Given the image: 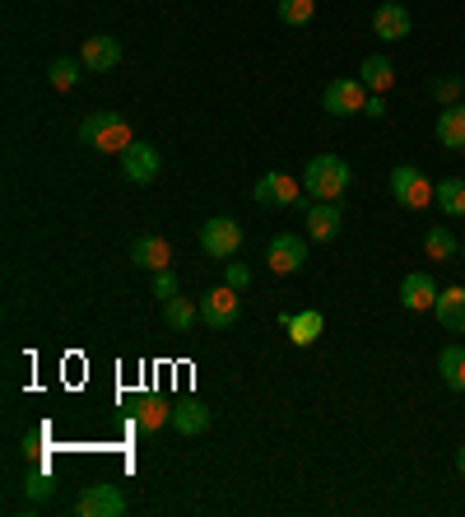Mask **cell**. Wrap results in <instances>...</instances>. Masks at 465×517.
Segmentation results:
<instances>
[{
  "mask_svg": "<svg viewBox=\"0 0 465 517\" xmlns=\"http://www.w3.org/2000/svg\"><path fill=\"white\" fill-rule=\"evenodd\" d=\"M80 61H84V70L103 75V70H112V66L121 61V42H117V38H107V33H93V38H84Z\"/></svg>",
  "mask_w": 465,
  "mask_h": 517,
  "instance_id": "obj_14",
  "label": "cell"
},
{
  "mask_svg": "<svg viewBox=\"0 0 465 517\" xmlns=\"http://www.w3.org/2000/svg\"><path fill=\"white\" fill-rule=\"evenodd\" d=\"M349 182H354V173H349V164L335 159V154H317L303 173V191L312 201H340L349 191Z\"/></svg>",
  "mask_w": 465,
  "mask_h": 517,
  "instance_id": "obj_1",
  "label": "cell"
},
{
  "mask_svg": "<svg viewBox=\"0 0 465 517\" xmlns=\"http://www.w3.org/2000/svg\"><path fill=\"white\" fill-rule=\"evenodd\" d=\"M242 247V224L238 219H228V215H214L200 224V252L214 261H228L233 252Z\"/></svg>",
  "mask_w": 465,
  "mask_h": 517,
  "instance_id": "obj_5",
  "label": "cell"
},
{
  "mask_svg": "<svg viewBox=\"0 0 465 517\" xmlns=\"http://www.w3.org/2000/svg\"><path fill=\"white\" fill-rule=\"evenodd\" d=\"M80 140L89 150H103V154H121L131 145V122L121 117V112H89L80 122Z\"/></svg>",
  "mask_w": 465,
  "mask_h": 517,
  "instance_id": "obj_2",
  "label": "cell"
},
{
  "mask_svg": "<svg viewBox=\"0 0 465 517\" xmlns=\"http://www.w3.org/2000/svg\"><path fill=\"white\" fill-rule=\"evenodd\" d=\"M461 257H465V243H461Z\"/></svg>",
  "mask_w": 465,
  "mask_h": 517,
  "instance_id": "obj_34",
  "label": "cell"
},
{
  "mask_svg": "<svg viewBox=\"0 0 465 517\" xmlns=\"http://www.w3.org/2000/svg\"><path fill=\"white\" fill-rule=\"evenodd\" d=\"M391 196H396V205H405V210H424V205L438 201V182L424 177L414 164H400V168H391Z\"/></svg>",
  "mask_w": 465,
  "mask_h": 517,
  "instance_id": "obj_3",
  "label": "cell"
},
{
  "mask_svg": "<svg viewBox=\"0 0 465 517\" xmlns=\"http://www.w3.org/2000/svg\"><path fill=\"white\" fill-rule=\"evenodd\" d=\"M433 313H438V322L452 331V336H465V285L442 289L438 303H433Z\"/></svg>",
  "mask_w": 465,
  "mask_h": 517,
  "instance_id": "obj_17",
  "label": "cell"
},
{
  "mask_svg": "<svg viewBox=\"0 0 465 517\" xmlns=\"http://www.w3.org/2000/svg\"><path fill=\"white\" fill-rule=\"evenodd\" d=\"M196 317H200V308H196V303H191V299H182V294L163 303V322H168V327H173V331H186V327H191V322H196Z\"/></svg>",
  "mask_w": 465,
  "mask_h": 517,
  "instance_id": "obj_25",
  "label": "cell"
},
{
  "mask_svg": "<svg viewBox=\"0 0 465 517\" xmlns=\"http://www.w3.org/2000/svg\"><path fill=\"white\" fill-rule=\"evenodd\" d=\"M359 80H363V89H368V94H386V89L396 84V66H391L386 56H363Z\"/></svg>",
  "mask_w": 465,
  "mask_h": 517,
  "instance_id": "obj_20",
  "label": "cell"
},
{
  "mask_svg": "<svg viewBox=\"0 0 465 517\" xmlns=\"http://www.w3.org/2000/svg\"><path fill=\"white\" fill-rule=\"evenodd\" d=\"M131 261L140 266V271H168L173 266V247H168V238L163 233H140L131 243Z\"/></svg>",
  "mask_w": 465,
  "mask_h": 517,
  "instance_id": "obj_10",
  "label": "cell"
},
{
  "mask_svg": "<svg viewBox=\"0 0 465 517\" xmlns=\"http://www.w3.org/2000/svg\"><path fill=\"white\" fill-rule=\"evenodd\" d=\"M363 103H368L363 80H331L326 94H321V108L331 112V117H354V112H363Z\"/></svg>",
  "mask_w": 465,
  "mask_h": 517,
  "instance_id": "obj_9",
  "label": "cell"
},
{
  "mask_svg": "<svg viewBox=\"0 0 465 517\" xmlns=\"http://www.w3.org/2000/svg\"><path fill=\"white\" fill-rule=\"evenodd\" d=\"M154 299H177V275H173V266L168 271H154Z\"/></svg>",
  "mask_w": 465,
  "mask_h": 517,
  "instance_id": "obj_29",
  "label": "cell"
},
{
  "mask_svg": "<svg viewBox=\"0 0 465 517\" xmlns=\"http://www.w3.org/2000/svg\"><path fill=\"white\" fill-rule=\"evenodd\" d=\"M80 70H84L80 56H56L52 66H47V80H52V89H75V84H80Z\"/></svg>",
  "mask_w": 465,
  "mask_h": 517,
  "instance_id": "obj_24",
  "label": "cell"
},
{
  "mask_svg": "<svg viewBox=\"0 0 465 517\" xmlns=\"http://www.w3.org/2000/svg\"><path fill=\"white\" fill-rule=\"evenodd\" d=\"M279 327L289 331V341L298 345V350H307V345L326 331V317H321L317 308H307V313H279Z\"/></svg>",
  "mask_w": 465,
  "mask_h": 517,
  "instance_id": "obj_15",
  "label": "cell"
},
{
  "mask_svg": "<svg viewBox=\"0 0 465 517\" xmlns=\"http://www.w3.org/2000/svg\"><path fill=\"white\" fill-rule=\"evenodd\" d=\"M238 313H242V294L238 289H205L200 294V322L210 331H228V327H238Z\"/></svg>",
  "mask_w": 465,
  "mask_h": 517,
  "instance_id": "obj_4",
  "label": "cell"
},
{
  "mask_svg": "<svg viewBox=\"0 0 465 517\" xmlns=\"http://www.w3.org/2000/svg\"><path fill=\"white\" fill-rule=\"evenodd\" d=\"M340 229H345L340 205H335V201H312V210H307V238L331 243V238H340Z\"/></svg>",
  "mask_w": 465,
  "mask_h": 517,
  "instance_id": "obj_16",
  "label": "cell"
},
{
  "mask_svg": "<svg viewBox=\"0 0 465 517\" xmlns=\"http://www.w3.org/2000/svg\"><path fill=\"white\" fill-rule=\"evenodd\" d=\"M438 210L452 219H465V177H442L438 182Z\"/></svg>",
  "mask_w": 465,
  "mask_h": 517,
  "instance_id": "obj_23",
  "label": "cell"
},
{
  "mask_svg": "<svg viewBox=\"0 0 465 517\" xmlns=\"http://www.w3.org/2000/svg\"><path fill=\"white\" fill-rule=\"evenodd\" d=\"M312 14H317V0H279V24L303 28Z\"/></svg>",
  "mask_w": 465,
  "mask_h": 517,
  "instance_id": "obj_27",
  "label": "cell"
},
{
  "mask_svg": "<svg viewBox=\"0 0 465 517\" xmlns=\"http://www.w3.org/2000/svg\"><path fill=\"white\" fill-rule=\"evenodd\" d=\"M456 471H461V476H465V448L456 452Z\"/></svg>",
  "mask_w": 465,
  "mask_h": 517,
  "instance_id": "obj_33",
  "label": "cell"
},
{
  "mask_svg": "<svg viewBox=\"0 0 465 517\" xmlns=\"http://www.w3.org/2000/svg\"><path fill=\"white\" fill-rule=\"evenodd\" d=\"M224 285H228V289H238V294H242V289L252 285V271H247L242 261H228V271H224Z\"/></svg>",
  "mask_w": 465,
  "mask_h": 517,
  "instance_id": "obj_31",
  "label": "cell"
},
{
  "mask_svg": "<svg viewBox=\"0 0 465 517\" xmlns=\"http://www.w3.org/2000/svg\"><path fill=\"white\" fill-rule=\"evenodd\" d=\"M424 252H428V257H433V261H452L456 252H461V243H456V238H452V233H447V229H428V238H424Z\"/></svg>",
  "mask_w": 465,
  "mask_h": 517,
  "instance_id": "obj_26",
  "label": "cell"
},
{
  "mask_svg": "<svg viewBox=\"0 0 465 517\" xmlns=\"http://www.w3.org/2000/svg\"><path fill=\"white\" fill-rule=\"evenodd\" d=\"M266 261L275 275H298L307 266V238H298V233H275L266 247Z\"/></svg>",
  "mask_w": 465,
  "mask_h": 517,
  "instance_id": "obj_7",
  "label": "cell"
},
{
  "mask_svg": "<svg viewBox=\"0 0 465 517\" xmlns=\"http://www.w3.org/2000/svg\"><path fill=\"white\" fill-rule=\"evenodd\" d=\"M24 494H28V499H47V494H52V476H47V471L24 476Z\"/></svg>",
  "mask_w": 465,
  "mask_h": 517,
  "instance_id": "obj_30",
  "label": "cell"
},
{
  "mask_svg": "<svg viewBox=\"0 0 465 517\" xmlns=\"http://www.w3.org/2000/svg\"><path fill=\"white\" fill-rule=\"evenodd\" d=\"M372 33H377L382 42L410 38V10H405L400 0H382V5L372 10Z\"/></svg>",
  "mask_w": 465,
  "mask_h": 517,
  "instance_id": "obj_11",
  "label": "cell"
},
{
  "mask_svg": "<svg viewBox=\"0 0 465 517\" xmlns=\"http://www.w3.org/2000/svg\"><path fill=\"white\" fill-rule=\"evenodd\" d=\"M438 294L442 289L433 285V275H424V271H410L400 280V303H405L410 313H428V308L438 303Z\"/></svg>",
  "mask_w": 465,
  "mask_h": 517,
  "instance_id": "obj_13",
  "label": "cell"
},
{
  "mask_svg": "<svg viewBox=\"0 0 465 517\" xmlns=\"http://www.w3.org/2000/svg\"><path fill=\"white\" fill-rule=\"evenodd\" d=\"M126 513V494L117 485H84L75 499V517H121Z\"/></svg>",
  "mask_w": 465,
  "mask_h": 517,
  "instance_id": "obj_8",
  "label": "cell"
},
{
  "mask_svg": "<svg viewBox=\"0 0 465 517\" xmlns=\"http://www.w3.org/2000/svg\"><path fill=\"white\" fill-rule=\"evenodd\" d=\"M363 117H386L382 94H368V103H363Z\"/></svg>",
  "mask_w": 465,
  "mask_h": 517,
  "instance_id": "obj_32",
  "label": "cell"
},
{
  "mask_svg": "<svg viewBox=\"0 0 465 517\" xmlns=\"http://www.w3.org/2000/svg\"><path fill=\"white\" fill-rule=\"evenodd\" d=\"M428 94L438 98L442 108H452L456 98L465 94V80H452V75H433V80H428Z\"/></svg>",
  "mask_w": 465,
  "mask_h": 517,
  "instance_id": "obj_28",
  "label": "cell"
},
{
  "mask_svg": "<svg viewBox=\"0 0 465 517\" xmlns=\"http://www.w3.org/2000/svg\"><path fill=\"white\" fill-rule=\"evenodd\" d=\"M298 196H303V182H293V177H284V173H266L252 187L256 205H298Z\"/></svg>",
  "mask_w": 465,
  "mask_h": 517,
  "instance_id": "obj_12",
  "label": "cell"
},
{
  "mask_svg": "<svg viewBox=\"0 0 465 517\" xmlns=\"http://www.w3.org/2000/svg\"><path fill=\"white\" fill-rule=\"evenodd\" d=\"M135 424H140V434H154V429H163V424H173V406H163L159 396H140Z\"/></svg>",
  "mask_w": 465,
  "mask_h": 517,
  "instance_id": "obj_21",
  "label": "cell"
},
{
  "mask_svg": "<svg viewBox=\"0 0 465 517\" xmlns=\"http://www.w3.org/2000/svg\"><path fill=\"white\" fill-rule=\"evenodd\" d=\"M438 373L452 392H465V345H447L438 354Z\"/></svg>",
  "mask_w": 465,
  "mask_h": 517,
  "instance_id": "obj_22",
  "label": "cell"
},
{
  "mask_svg": "<svg viewBox=\"0 0 465 517\" xmlns=\"http://www.w3.org/2000/svg\"><path fill=\"white\" fill-rule=\"evenodd\" d=\"M438 145L465 150V103H452V108L438 112Z\"/></svg>",
  "mask_w": 465,
  "mask_h": 517,
  "instance_id": "obj_18",
  "label": "cell"
},
{
  "mask_svg": "<svg viewBox=\"0 0 465 517\" xmlns=\"http://www.w3.org/2000/svg\"><path fill=\"white\" fill-rule=\"evenodd\" d=\"M117 159H121V177H126V182H135V187H149V182L159 177V168H163L159 164V150H154L149 140H131V145H126Z\"/></svg>",
  "mask_w": 465,
  "mask_h": 517,
  "instance_id": "obj_6",
  "label": "cell"
},
{
  "mask_svg": "<svg viewBox=\"0 0 465 517\" xmlns=\"http://www.w3.org/2000/svg\"><path fill=\"white\" fill-rule=\"evenodd\" d=\"M210 410L200 406V401H177L173 406V424H177V434H186V438H196V434H205L210 429Z\"/></svg>",
  "mask_w": 465,
  "mask_h": 517,
  "instance_id": "obj_19",
  "label": "cell"
}]
</instances>
